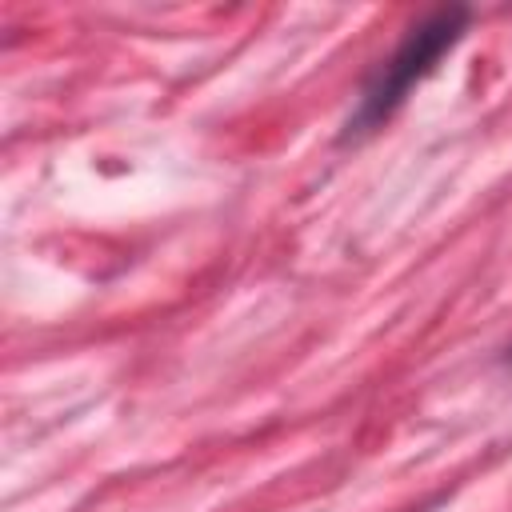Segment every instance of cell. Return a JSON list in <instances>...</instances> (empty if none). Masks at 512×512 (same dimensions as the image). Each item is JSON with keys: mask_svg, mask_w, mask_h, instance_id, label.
I'll list each match as a JSON object with an SVG mask.
<instances>
[{"mask_svg": "<svg viewBox=\"0 0 512 512\" xmlns=\"http://www.w3.org/2000/svg\"><path fill=\"white\" fill-rule=\"evenodd\" d=\"M468 32V8L452 4V8H436L428 16H420L404 40L392 48L388 60H380V68L372 72V80L364 84L348 124H344V140H356V136H368L376 132L404 100L408 92L436 72V64L460 44V36Z\"/></svg>", "mask_w": 512, "mask_h": 512, "instance_id": "cell-1", "label": "cell"}]
</instances>
